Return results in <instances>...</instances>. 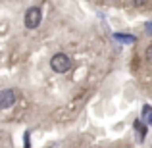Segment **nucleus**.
Segmentation results:
<instances>
[{"label": "nucleus", "mask_w": 152, "mask_h": 148, "mask_svg": "<svg viewBox=\"0 0 152 148\" xmlns=\"http://www.w3.org/2000/svg\"><path fill=\"white\" fill-rule=\"evenodd\" d=\"M115 37V41H119V42H125V44H131V42H135V39L131 37V35H123V33H115L114 35Z\"/></svg>", "instance_id": "6"}, {"label": "nucleus", "mask_w": 152, "mask_h": 148, "mask_svg": "<svg viewBox=\"0 0 152 148\" xmlns=\"http://www.w3.org/2000/svg\"><path fill=\"white\" fill-rule=\"evenodd\" d=\"M145 56H146V62H150L152 63V42L148 46H146V50H145Z\"/></svg>", "instance_id": "7"}, {"label": "nucleus", "mask_w": 152, "mask_h": 148, "mask_svg": "<svg viewBox=\"0 0 152 148\" xmlns=\"http://www.w3.org/2000/svg\"><path fill=\"white\" fill-rule=\"evenodd\" d=\"M15 104V93L10 89L0 90V110H8Z\"/></svg>", "instance_id": "3"}, {"label": "nucleus", "mask_w": 152, "mask_h": 148, "mask_svg": "<svg viewBox=\"0 0 152 148\" xmlns=\"http://www.w3.org/2000/svg\"><path fill=\"white\" fill-rule=\"evenodd\" d=\"M25 148H31V139H29V133L25 135Z\"/></svg>", "instance_id": "8"}, {"label": "nucleus", "mask_w": 152, "mask_h": 148, "mask_svg": "<svg viewBox=\"0 0 152 148\" xmlns=\"http://www.w3.org/2000/svg\"><path fill=\"white\" fill-rule=\"evenodd\" d=\"M50 67L56 71V73H66V71H69V67H71V60L67 58L66 54L58 52V54L52 56V60H50Z\"/></svg>", "instance_id": "2"}, {"label": "nucleus", "mask_w": 152, "mask_h": 148, "mask_svg": "<svg viewBox=\"0 0 152 148\" xmlns=\"http://www.w3.org/2000/svg\"><path fill=\"white\" fill-rule=\"evenodd\" d=\"M142 121H145L146 125L152 127V106H145V108H142Z\"/></svg>", "instance_id": "5"}, {"label": "nucleus", "mask_w": 152, "mask_h": 148, "mask_svg": "<svg viewBox=\"0 0 152 148\" xmlns=\"http://www.w3.org/2000/svg\"><path fill=\"white\" fill-rule=\"evenodd\" d=\"M41 19H42V12H41L39 6L29 8V10L25 12V15H23V23H25L27 29H37L39 23H41Z\"/></svg>", "instance_id": "1"}, {"label": "nucleus", "mask_w": 152, "mask_h": 148, "mask_svg": "<svg viewBox=\"0 0 152 148\" xmlns=\"http://www.w3.org/2000/svg\"><path fill=\"white\" fill-rule=\"evenodd\" d=\"M146 31H148V33H152V23H146Z\"/></svg>", "instance_id": "10"}, {"label": "nucleus", "mask_w": 152, "mask_h": 148, "mask_svg": "<svg viewBox=\"0 0 152 148\" xmlns=\"http://www.w3.org/2000/svg\"><path fill=\"white\" fill-rule=\"evenodd\" d=\"M133 127H135V131L139 133V139H145L146 137V131H148V127H146V123L142 121V119H135V123H133Z\"/></svg>", "instance_id": "4"}, {"label": "nucleus", "mask_w": 152, "mask_h": 148, "mask_svg": "<svg viewBox=\"0 0 152 148\" xmlns=\"http://www.w3.org/2000/svg\"><path fill=\"white\" fill-rule=\"evenodd\" d=\"M133 4H135V6H145L146 0H133Z\"/></svg>", "instance_id": "9"}]
</instances>
